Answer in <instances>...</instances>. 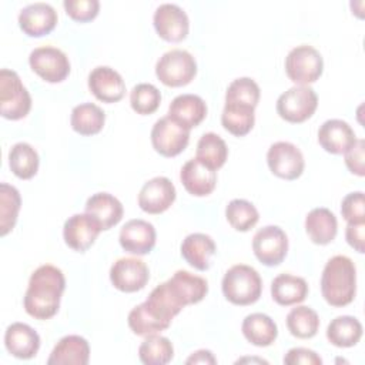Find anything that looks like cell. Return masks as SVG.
Instances as JSON below:
<instances>
[{"mask_svg": "<svg viewBox=\"0 0 365 365\" xmlns=\"http://www.w3.org/2000/svg\"><path fill=\"white\" fill-rule=\"evenodd\" d=\"M64 288L66 278L60 268L50 264L40 265L29 279L23 299L26 312L41 321L54 317L58 312Z\"/></svg>", "mask_w": 365, "mask_h": 365, "instance_id": "cell-1", "label": "cell"}, {"mask_svg": "<svg viewBox=\"0 0 365 365\" xmlns=\"http://www.w3.org/2000/svg\"><path fill=\"white\" fill-rule=\"evenodd\" d=\"M321 292L332 307L351 304L356 294V268L346 255L329 258L321 275Z\"/></svg>", "mask_w": 365, "mask_h": 365, "instance_id": "cell-2", "label": "cell"}, {"mask_svg": "<svg viewBox=\"0 0 365 365\" xmlns=\"http://www.w3.org/2000/svg\"><path fill=\"white\" fill-rule=\"evenodd\" d=\"M224 297L234 305H251L257 302L262 291V279L255 268L237 264L232 265L221 282Z\"/></svg>", "mask_w": 365, "mask_h": 365, "instance_id": "cell-3", "label": "cell"}, {"mask_svg": "<svg viewBox=\"0 0 365 365\" xmlns=\"http://www.w3.org/2000/svg\"><path fill=\"white\" fill-rule=\"evenodd\" d=\"M31 108V97L19 74L9 68L0 71V113L7 120L24 118Z\"/></svg>", "mask_w": 365, "mask_h": 365, "instance_id": "cell-4", "label": "cell"}, {"mask_svg": "<svg viewBox=\"0 0 365 365\" xmlns=\"http://www.w3.org/2000/svg\"><path fill=\"white\" fill-rule=\"evenodd\" d=\"M197 63L191 53L174 48L164 53L155 64L157 78L168 87H182L194 80Z\"/></svg>", "mask_w": 365, "mask_h": 365, "instance_id": "cell-5", "label": "cell"}, {"mask_svg": "<svg viewBox=\"0 0 365 365\" xmlns=\"http://www.w3.org/2000/svg\"><path fill=\"white\" fill-rule=\"evenodd\" d=\"M285 71L289 80L298 86L315 83L324 71L322 56L312 46H297L285 57Z\"/></svg>", "mask_w": 365, "mask_h": 365, "instance_id": "cell-6", "label": "cell"}, {"mask_svg": "<svg viewBox=\"0 0 365 365\" xmlns=\"http://www.w3.org/2000/svg\"><path fill=\"white\" fill-rule=\"evenodd\" d=\"M318 96L309 86H294L277 100L278 115L288 123H304L317 110Z\"/></svg>", "mask_w": 365, "mask_h": 365, "instance_id": "cell-7", "label": "cell"}, {"mask_svg": "<svg viewBox=\"0 0 365 365\" xmlns=\"http://www.w3.org/2000/svg\"><path fill=\"white\" fill-rule=\"evenodd\" d=\"M31 70L47 83H60L70 74V61L64 51L53 46L34 48L29 56Z\"/></svg>", "mask_w": 365, "mask_h": 365, "instance_id": "cell-8", "label": "cell"}, {"mask_svg": "<svg viewBox=\"0 0 365 365\" xmlns=\"http://www.w3.org/2000/svg\"><path fill=\"white\" fill-rule=\"evenodd\" d=\"M252 251L259 262L267 267H275L287 257L288 237L278 225H265L255 232Z\"/></svg>", "mask_w": 365, "mask_h": 365, "instance_id": "cell-9", "label": "cell"}, {"mask_svg": "<svg viewBox=\"0 0 365 365\" xmlns=\"http://www.w3.org/2000/svg\"><path fill=\"white\" fill-rule=\"evenodd\" d=\"M267 163L271 173L284 180H297L305 167L301 150L288 141L271 144L267 153Z\"/></svg>", "mask_w": 365, "mask_h": 365, "instance_id": "cell-10", "label": "cell"}, {"mask_svg": "<svg viewBox=\"0 0 365 365\" xmlns=\"http://www.w3.org/2000/svg\"><path fill=\"white\" fill-rule=\"evenodd\" d=\"M150 137L151 144L158 154L164 157H175L188 145L190 131L165 115L154 123Z\"/></svg>", "mask_w": 365, "mask_h": 365, "instance_id": "cell-11", "label": "cell"}, {"mask_svg": "<svg viewBox=\"0 0 365 365\" xmlns=\"http://www.w3.org/2000/svg\"><path fill=\"white\" fill-rule=\"evenodd\" d=\"M153 23L157 34L171 43L182 41L190 30L187 13L174 3L160 4L153 16Z\"/></svg>", "mask_w": 365, "mask_h": 365, "instance_id": "cell-12", "label": "cell"}, {"mask_svg": "<svg viewBox=\"0 0 365 365\" xmlns=\"http://www.w3.org/2000/svg\"><path fill=\"white\" fill-rule=\"evenodd\" d=\"M150 278L145 262L140 258H118L110 268V281L118 291L137 292L143 289Z\"/></svg>", "mask_w": 365, "mask_h": 365, "instance_id": "cell-13", "label": "cell"}, {"mask_svg": "<svg viewBox=\"0 0 365 365\" xmlns=\"http://www.w3.org/2000/svg\"><path fill=\"white\" fill-rule=\"evenodd\" d=\"M177 191L167 177H154L144 182L138 192V205L144 212L161 214L175 201Z\"/></svg>", "mask_w": 365, "mask_h": 365, "instance_id": "cell-14", "label": "cell"}, {"mask_svg": "<svg viewBox=\"0 0 365 365\" xmlns=\"http://www.w3.org/2000/svg\"><path fill=\"white\" fill-rule=\"evenodd\" d=\"M101 231V225L90 214H74L66 220L63 227V237L71 250L84 252L94 244Z\"/></svg>", "mask_w": 365, "mask_h": 365, "instance_id": "cell-15", "label": "cell"}, {"mask_svg": "<svg viewBox=\"0 0 365 365\" xmlns=\"http://www.w3.org/2000/svg\"><path fill=\"white\" fill-rule=\"evenodd\" d=\"M57 20L58 16L54 7L43 1L29 4L19 13V26L30 37H41L51 33Z\"/></svg>", "mask_w": 365, "mask_h": 365, "instance_id": "cell-16", "label": "cell"}, {"mask_svg": "<svg viewBox=\"0 0 365 365\" xmlns=\"http://www.w3.org/2000/svg\"><path fill=\"white\" fill-rule=\"evenodd\" d=\"M155 228L151 222L135 218L127 221L120 230L118 241L125 252L134 255H145L155 245Z\"/></svg>", "mask_w": 365, "mask_h": 365, "instance_id": "cell-17", "label": "cell"}, {"mask_svg": "<svg viewBox=\"0 0 365 365\" xmlns=\"http://www.w3.org/2000/svg\"><path fill=\"white\" fill-rule=\"evenodd\" d=\"M88 88L103 103H117L125 94V83L118 71L108 66H98L88 74Z\"/></svg>", "mask_w": 365, "mask_h": 365, "instance_id": "cell-18", "label": "cell"}, {"mask_svg": "<svg viewBox=\"0 0 365 365\" xmlns=\"http://www.w3.org/2000/svg\"><path fill=\"white\" fill-rule=\"evenodd\" d=\"M207 115L205 101L195 94H180L168 107L167 117L185 130L197 127Z\"/></svg>", "mask_w": 365, "mask_h": 365, "instance_id": "cell-19", "label": "cell"}, {"mask_svg": "<svg viewBox=\"0 0 365 365\" xmlns=\"http://www.w3.org/2000/svg\"><path fill=\"white\" fill-rule=\"evenodd\" d=\"M352 127L339 118H331L322 123L318 130L319 145L331 154H344L356 143Z\"/></svg>", "mask_w": 365, "mask_h": 365, "instance_id": "cell-20", "label": "cell"}, {"mask_svg": "<svg viewBox=\"0 0 365 365\" xmlns=\"http://www.w3.org/2000/svg\"><path fill=\"white\" fill-rule=\"evenodd\" d=\"M4 345L9 354L19 359H31L40 348L38 334L24 322H13L4 334Z\"/></svg>", "mask_w": 365, "mask_h": 365, "instance_id": "cell-21", "label": "cell"}, {"mask_svg": "<svg viewBox=\"0 0 365 365\" xmlns=\"http://www.w3.org/2000/svg\"><path fill=\"white\" fill-rule=\"evenodd\" d=\"M180 180L191 195L205 197L215 188L217 171L207 167L197 158H191L182 165L180 171Z\"/></svg>", "mask_w": 365, "mask_h": 365, "instance_id": "cell-22", "label": "cell"}, {"mask_svg": "<svg viewBox=\"0 0 365 365\" xmlns=\"http://www.w3.org/2000/svg\"><path fill=\"white\" fill-rule=\"evenodd\" d=\"M165 282L171 294L182 307L202 301L208 292V282L202 277L184 269L175 271V274Z\"/></svg>", "mask_w": 365, "mask_h": 365, "instance_id": "cell-23", "label": "cell"}, {"mask_svg": "<svg viewBox=\"0 0 365 365\" xmlns=\"http://www.w3.org/2000/svg\"><path fill=\"white\" fill-rule=\"evenodd\" d=\"M90 359V346L86 338L80 335L63 336L53 348L48 365H87Z\"/></svg>", "mask_w": 365, "mask_h": 365, "instance_id": "cell-24", "label": "cell"}, {"mask_svg": "<svg viewBox=\"0 0 365 365\" xmlns=\"http://www.w3.org/2000/svg\"><path fill=\"white\" fill-rule=\"evenodd\" d=\"M182 258L195 269L205 271L210 268L211 258L217 251L214 240L202 232L187 235L181 242Z\"/></svg>", "mask_w": 365, "mask_h": 365, "instance_id": "cell-25", "label": "cell"}, {"mask_svg": "<svg viewBox=\"0 0 365 365\" xmlns=\"http://www.w3.org/2000/svg\"><path fill=\"white\" fill-rule=\"evenodd\" d=\"M86 212L98 221L103 231L117 225L123 218V204L108 192L93 194L86 202Z\"/></svg>", "mask_w": 365, "mask_h": 365, "instance_id": "cell-26", "label": "cell"}, {"mask_svg": "<svg viewBox=\"0 0 365 365\" xmlns=\"http://www.w3.org/2000/svg\"><path fill=\"white\" fill-rule=\"evenodd\" d=\"M305 231L314 244H329L338 232V221L335 214L325 207L311 210L305 217Z\"/></svg>", "mask_w": 365, "mask_h": 365, "instance_id": "cell-27", "label": "cell"}, {"mask_svg": "<svg viewBox=\"0 0 365 365\" xmlns=\"http://www.w3.org/2000/svg\"><path fill=\"white\" fill-rule=\"evenodd\" d=\"M271 295L278 305H295L307 298L308 284L301 277L291 274H279L271 282Z\"/></svg>", "mask_w": 365, "mask_h": 365, "instance_id": "cell-28", "label": "cell"}, {"mask_svg": "<svg viewBox=\"0 0 365 365\" xmlns=\"http://www.w3.org/2000/svg\"><path fill=\"white\" fill-rule=\"evenodd\" d=\"M242 335L255 346H269L278 336L277 324L262 312H254L244 318L241 325Z\"/></svg>", "mask_w": 365, "mask_h": 365, "instance_id": "cell-29", "label": "cell"}, {"mask_svg": "<svg viewBox=\"0 0 365 365\" xmlns=\"http://www.w3.org/2000/svg\"><path fill=\"white\" fill-rule=\"evenodd\" d=\"M362 336L361 322L351 315H339L334 318L327 328L328 341L338 348H349L359 342Z\"/></svg>", "mask_w": 365, "mask_h": 365, "instance_id": "cell-30", "label": "cell"}, {"mask_svg": "<svg viewBox=\"0 0 365 365\" xmlns=\"http://www.w3.org/2000/svg\"><path fill=\"white\" fill-rule=\"evenodd\" d=\"M104 123H106L104 111L93 103L78 104L71 111V117H70L71 128L81 135H94L100 133Z\"/></svg>", "mask_w": 365, "mask_h": 365, "instance_id": "cell-31", "label": "cell"}, {"mask_svg": "<svg viewBox=\"0 0 365 365\" xmlns=\"http://www.w3.org/2000/svg\"><path fill=\"white\" fill-rule=\"evenodd\" d=\"M127 322L130 329L140 336L157 334L170 327V322L164 321L145 301L130 311Z\"/></svg>", "mask_w": 365, "mask_h": 365, "instance_id": "cell-32", "label": "cell"}, {"mask_svg": "<svg viewBox=\"0 0 365 365\" xmlns=\"http://www.w3.org/2000/svg\"><path fill=\"white\" fill-rule=\"evenodd\" d=\"M254 110L255 108L250 106L225 103L221 114V124L232 135L242 137L248 134L254 127V123H255Z\"/></svg>", "mask_w": 365, "mask_h": 365, "instance_id": "cell-33", "label": "cell"}, {"mask_svg": "<svg viewBox=\"0 0 365 365\" xmlns=\"http://www.w3.org/2000/svg\"><path fill=\"white\" fill-rule=\"evenodd\" d=\"M228 157L225 141L215 133H205L197 143L195 158L212 170L221 168Z\"/></svg>", "mask_w": 365, "mask_h": 365, "instance_id": "cell-34", "label": "cell"}, {"mask_svg": "<svg viewBox=\"0 0 365 365\" xmlns=\"http://www.w3.org/2000/svg\"><path fill=\"white\" fill-rule=\"evenodd\" d=\"M38 163L37 151L27 143H17L9 151V167L11 173L21 180L34 177L38 170Z\"/></svg>", "mask_w": 365, "mask_h": 365, "instance_id": "cell-35", "label": "cell"}, {"mask_svg": "<svg viewBox=\"0 0 365 365\" xmlns=\"http://www.w3.org/2000/svg\"><path fill=\"white\" fill-rule=\"evenodd\" d=\"M138 356L145 365H165L174 356V346L168 338L151 334L140 344Z\"/></svg>", "mask_w": 365, "mask_h": 365, "instance_id": "cell-36", "label": "cell"}, {"mask_svg": "<svg viewBox=\"0 0 365 365\" xmlns=\"http://www.w3.org/2000/svg\"><path fill=\"white\" fill-rule=\"evenodd\" d=\"M287 328L295 338L309 339L318 332L319 317L309 307H295L287 315Z\"/></svg>", "mask_w": 365, "mask_h": 365, "instance_id": "cell-37", "label": "cell"}, {"mask_svg": "<svg viewBox=\"0 0 365 365\" xmlns=\"http://www.w3.org/2000/svg\"><path fill=\"white\" fill-rule=\"evenodd\" d=\"M21 198L16 187L1 182L0 184V235H7L16 225L20 211Z\"/></svg>", "mask_w": 365, "mask_h": 365, "instance_id": "cell-38", "label": "cell"}, {"mask_svg": "<svg viewBox=\"0 0 365 365\" xmlns=\"http://www.w3.org/2000/svg\"><path fill=\"white\" fill-rule=\"evenodd\" d=\"M225 217L230 225L241 232L250 231L259 220L255 205L242 198H235L228 202L225 207Z\"/></svg>", "mask_w": 365, "mask_h": 365, "instance_id": "cell-39", "label": "cell"}, {"mask_svg": "<svg viewBox=\"0 0 365 365\" xmlns=\"http://www.w3.org/2000/svg\"><path fill=\"white\" fill-rule=\"evenodd\" d=\"M160 103L161 93L154 84L140 83L134 86L130 93V104L137 114H153L160 107Z\"/></svg>", "mask_w": 365, "mask_h": 365, "instance_id": "cell-40", "label": "cell"}, {"mask_svg": "<svg viewBox=\"0 0 365 365\" xmlns=\"http://www.w3.org/2000/svg\"><path fill=\"white\" fill-rule=\"evenodd\" d=\"M259 87L258 84L250 77H240L235 78L225 91V103H235L244 104L250 107H257L259 101Z\"/></svg>", "mask_w": 365, "mask_h": 365, "instance_id": "cell-41", "label": "cell"}, {"mask_svg": "<svg viewBox=\"0 0 365 365\" xmlns=\"http://www.w3.org/2000/svg\"><path fill=\"white\" fill-rule=\"evenodd\" d=\"M341 214L348 224H365V198L362 191L349 192L341 202Z\"/></svg>", "mask_w": 365, "mask_h": 365, "instance_id": "cell-42", "label": "cell"}, {"mask_svg": "<svg viewBox=\"0 0 365 365\" xmlns=\"http://www.w3.org/2000/svg\"><path fill=\"white\" fill-rule=\"evenodd\" d=\"M63 7L73 20L86 23L98 14L100 10V1L98 0H66L63 3Z\"/></svg>", "mask_w": 365, "mask_h": 365, "instance_id": "cell-43", "label": "cell"}, {"mask_svg": "<svg viewBox=\"0 0 365 365\" xmlns=\"http://www.w3.org/2000/svg\"><path fill=\"white\" fill-rule=\"evenodd\" d=\"M345 165L352 174L359 177L365 175V141L362 138L356 140V143L344 153Z\"/></svg>", "mask_w": 365, "mask_h": 365, "instance_id": "cell-44", "label": "cell"}, {"mask_svg": "<svg viewBox=\"0 0 365 365\" xmlns=\"http://www.w3.org/2000/svg\"><path fill=\"white\" fill-rule=\"evenodd\" d=\"M284 364L287 365H321L322 359L321 356L308 348H291L285 356H284Z\"/></svg>", "mask_w": 365, "mask_h": 365, "instance_id": "cell-45", "label": "cell"}, {"mask_svg": "<svg viewBox=\"0 0 365 365\" xmlns=\"http://www.w3.org/2000/svg\"><path fill=\"white\" fill-rule=\"evenodd\" d=\"M364 231H365V224H348L345 230V238L346 242L358 252H364L365 245H364Z\"/></svg>", "mask_w": 365, "mask_h": 365, "instance_id": "cell-46", "label": "cell"}, {"mask_svg": "<svg viewBox=\"0 0 365 365\" xmlns=\"http://www.w3.org/2000/svg\"><path fill=\"white\" fill-rule=\"evenodd\" d=\"M185 362L187 364H217V359L214 358L211 351L200 349V351H195L190 358H187Z\"/></svg>", "mask_w": 365, "mask_h": 365, "instance_id": "cell-47", "label": "cell"}]
</instances>
